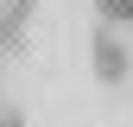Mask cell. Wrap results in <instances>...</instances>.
Here are the masks:
<instances>
[{
	"instance_id": "6da1fadb",
	"label": "cell",
	"mask_w": 133,
	"mask_h": 127,
	"mask_svg": "<svg viewBox=\"0 0 133 127\" xmlns=\"http://www.w3.org/2000/svg\"><path fill=\"white\" fill-rule=\"evenodd\" d=\"M127 38H114V26H102L95 32V76H102V83H121L127 76Z\"/></svg>"
}]
</instances>
